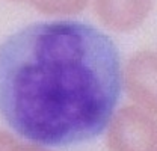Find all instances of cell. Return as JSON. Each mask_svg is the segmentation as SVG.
<instances>
[{
	"instance_id": "cell-1",
	"label": "cell",
	"mask_w": 157,
	"mask_h": 151,
	"mask_svg": "<svg viewBox=\"0 0 157 151\" xmlns=\"http://www.w3.org/2000/svg\"><path fill=\"white\" fill-rule=\"evenodd\" d=\"M121 88L117 45L91 24L39 21L0 44V115L32 144L71 147L97 137Z\"/></svg>"
},
{
	"instance_id": "cell-2",
	"label": "cell",
	"mask_w": 157,
	"mask_h": 151,
	"mask_svg": "<svg viewBox=\"0 0 157 151\" xmlns=\"http://www.w3.org/2000/svg\"><path fill=\"white\" fill-rule=\"evenodd\" d=\"M104 132L107 151H157V118L136 104L115 110Z\"/></svg>"
},
{
	"instance_id": "cell-3",
	"label": "cell",
	"mask_w": 157,
	"mask_h": 151,
	"mask_svg": "<svg viewBox=\"0 0 157 151\" xmlns=\"http://www.w3.org/2000/svg\"><path fill=\"white\" fill-rule=\"evenodd\" d=\"M122 85L137 107L157 118V52H137L125 64Z\"/></svg>"
},
{
	"instance_id": "cell-4",
	"label": "cell",
	"mask_w": 157,
	"mask_h": 151,
	"mask_svg": "<svg viewBox=\"0 0 157 151\" xmlns=\"http://www.w3.org/2000/svg\"><path fill=\"white\" fill-rule=\"evenodd\" d=\"M154 0H94L98 21L109 30L125 33L142 26Z\"/></svg>"
},
{
	"instance_id": "cell-5",
	"label": "cell",
	"mask_w": 157,
	"mask_h": 151,
	"mask_svg": "<svg viewBox=\"0 0 157 151\" xmlns=\"http://www.w3.org/2000/svg\"><path fill=\"white\" fill-rule=\"evenodd\" d=\"M39 14L48 17L77 15L86 9L91 0H26Z\"/></svg>"
},
{
	"instance_id": "cell-6",
	"label": "cell",
	"mask_w": 157,
	"mask_h": 151,
	"mask_svg": "<svg viewBox=\"0 0 157 151\" xmlns=\"http://www.w3.org/2000/svg\"><path fill=\"white\" fill-rule=\"evenodd\" d=\"M17 139L11 133L0 130V151H12V148L17 145Z\"/></svg>"
},
{
	"instance_id": "cell-7",
	"label": "cell",
	"mask_w": 157,
	"mask_h": 151,
	"mask_svg": "<svg viewBox=\"0 0 157 151\" xmlns=\"http://www.w3.org/2000/svg\"><path fill=\"white\" fill-rule=\"evenodd\" d=\"M12 151H52L48 150L47 147H42V145H38V144H21V142H17V145L12 148Z\"/></svg>"
},
{
	"instance_id": "cell-8",
	"label": "cell",
	"mask_w": 157,
	"mask_h": 151,
	"mask_svg": "<svg viewBox=\"0 0 157 151\" xmlns=\"http://www.w3.org/2000/svg\"><path fill=\"white\" fill-rule=\"evenodd\" d=\"M9 2H15V3H18V2H26V0H9Z\"/></svg>"
}]
</instances>
